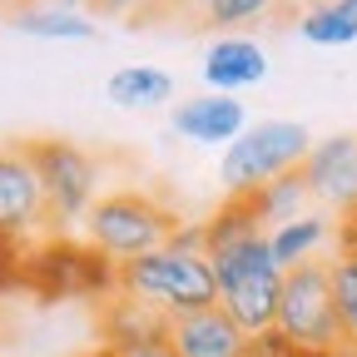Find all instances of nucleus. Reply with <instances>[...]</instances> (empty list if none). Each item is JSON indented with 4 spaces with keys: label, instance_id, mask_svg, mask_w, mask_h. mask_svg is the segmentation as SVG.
I'll return each instance as SVG.
<instances>
[{
    "label": "nucleus",
    "instance_id": "f257e3e1",
    "mask_svg": "<svg viewBox=\"0 0 357 357\" xmlns=\"http://www.w3.org/2000/svg\"><path fill=\"white\" fill-rule=\"evenodd\" d=\"M213 283H218V307L253 337L268 333L278 318V293H283V268L268 248V234H253L243 243L213 248Z\"/></svg>",
    "mask_w": 357,
    "mask_h": 357
},
{
    "label": "nucleus",
    "instance_id": "f03ea898",
    "mask_svg": "<svg viewBox=\"0 0 357 357\" xmlns=\"http://www.w3.org/2000/svg\"><path fill=\"white\" fill-rule=\"evenodd\" d=\"M178 223L184 218L144 189H109L84 213V243L119 268V263H134V258L164 248Z\"/></svg>",
    "mask_w": 357,
    "mask_h": 357
},
{
    "label": "nucleus",
    "instance_id": "7ed1b4c3",
    "mask_svg": "<svg viewBox=\"0 0 357 357\" xmlns=\"http://www.w3.org/2000/svg\"><path fill=\"white\" fill-rule=\"evenodd\" d=\"M119 293L149 303L164 318H184V312L218 307V283L208 253H184V248H154L134 263H119Z\"/></svg>",
    "mask_w": 357,
    "mask_h": 357
},
{
    "label": "nucleus",
    "instance_id": "20e7f679",
    "mask_svg": "<svg viewBox=\"0 0 357 357\" xmlns=\"http://www.w3.org/2000/svg\"><path fill=\"white\" fill-rule=\"evenodd\" d=\"M20 149L40 178L50 234H70L75 223H84V213L100 199V159L70 139H25Z\"/></svg>",
    "mask_w": 357,
    "mask_h": 357
},
{
    "label": "nucleus",
    "instance_id": "39448f33",
    "mask_svg": "<svg viewBox=\"0 0 357 357\" xmlns=\"http://www.w3.org/2000/svg\"><path fill=\"white\" fill-rule=\"evenodd\" d=\"M25 288L35 298H95L105 303L109 293H119V268L95 253L84 238L70 234H45L30 243L25 253Z\"/></svg>",
    "mask_w": 357,
    "mask_h": 357
},
{
    "label": "nucleus",
    "instance_id": "423d86ee",
    "mask_svg": "<svg viewBox=\"0 0 357 357\" xmlns=\"http://www.w3.org/2000/svg\"><path fill=\"white\" fill-rule=\"evenodd\" d=\"M307 149H312L307 124H298V119H258L223 149L218 178H223V189L234 199H243V194H253L263 184H273V178L303 169Z\"/></svg>",
    "mask_w": 357,
    "mask_h": 357
},
{
    "label": "nucleus",
    "instance_id": "0eeeda50",
    "mask_svg": "<svg viewBox=\"0 0 357 357\" xmlns=\"http://www.w3.org/2000/svg\"><path fill=\"white\" fill-rule=\"evenodd\" d=\"M273 328L312 352V357H342V323H337V303H333V278H328V258L323 263H303L283 273L278 293V318Z\"/></svg>",
    "mask_w": 357,
    "mask_h": 357
},
{
    "label": "nucleus",
    "instance_id": "6e6552de",
    "mask_svg": "<svg viewBox=\"0 0 357 357\" xmlns=\"http://www.w3.org/2000/svg\"><path fill=\"white\" fill-rule=\"evenodd\" d=\"M40 234H50L40 178L20 144H0V238L35 243Z\"/></svg>",
    "mask_w": 357,
    "mask_h": 357
},
{
    "label": "nucleus",
    "instance_id": "1a4fd4ad",
    "mask_svg": "<svg viewBox=\"0 0 357 357\" xmlns=\"http://www.w3.org/2000/svg\"><path fill=\"white\" fill-rule=\"evenodd\" d=\"M303 178L312 189V204L328 208L333 218H342L357 204V134L312 139V149L303 159Z\"/></svg>",
    "mask_w": 357,
    "mask_h": 357
},
{
    "label": "nucleus",
    "instance_id": "9d476101",
    "mask_svg": "<svg viewBox=\"0 0 357 357\" xmlns=\"http://www.w3.org/2000/svg\"><path fill=\"white\" fill-rule=\"evenodd\" d=\"M169 124H174L178 139H189V144H223L229 149L248 129V109H243L238 95H213V89H204L194 100H178L169 109Z\"/></svg>",
    "mask_w": 357,
    "mask_h": 357
},
{
    "label": "nucleus",
    "instance_id": "9b49d317",
    "mask_svg": "<svg viewBox=\"0 0 357 357\" xmlns=\"http://www.w3.org/2000/svg\"><path fill=\"white\" fill-rule=\"evenodd\" d=\"M164 337H169V347L178 357H248V333L223 307H204V312L169 318Z\"/></svg>",
    "mask_w": 357,
    "mask_h": 357
},
{
    "label": "nucleus",
    "instance_id": "f8f14e48",
    "mask_svg": "<svg viewBox=\"0 0 357 357\" xmlns=\"http://www.w3.org/2000/svg\"><path fill=\"white\" fill-rule=\"evenodd\" d=\"M268 75V50L253 35H218L204 50V84L213 95H238Z\"/></svg>",
    "mask_w": 357,
    "mask_h": 357
},
{
    "label": "nucleus",
    "instance_id": "ddd939ff",
    "mask_svg": "<svg viewBox=\"0 0 357 357\" xmlns=\"http://www.w3.org/2000/svg\"><path fill=\"white\" fill-rule=\"evenodd\" d=\"M169 333V318L154 312L149 303L129 298V293H109L100 303V347H109L114 357L129 352V347H144V342H159Z\"/></svg>",
    "mask_w": 357,
    "mask_h": 357
},
{
    "label": "nucleus",
    "instance_id": "4468645a",
    "mask_svg": "<svg viewBox=\"0 0 357 357\" xmlns=\"http://www.w3.org/2000/svg\"><path fill=\"white\" fill-rule=\"evenodd\" d=\"M268 248H273L283 273L303 268V263H323L337 253V218L328 208H312V213L283 223V229H268Z\"/></svg>",
    "mask_w": 357,
    "mask_h": 357
},
{
    "label": "nucleus",
    "instance_id": "2eb2a0df",
    "mask_svg": "<svg viewBox=\"0 0 357 357\" xmlns=\"http://www.w3.org/2000/svg\"><path fill=\"white\" fill-rule=\"evenodd\" d=\"M10 25L35 40H95V15L89 10H60L50 0H20L10 10Z\"/></svg>",
    "mask_w": 357,
    "mask_h": 357
},
{
    "label": "nucleus",
    "instance_id": "dca6fc26",
    "mask_svg": "<svg viewBox=\"0 0 357 357\" xmlns=\"http://www.w3.org/2000/svg\"><path fill=\"white\" fill-rule=\"evenodd\" d=\"M105 95L119 109H159L174 100V75L159 65H119L105 84Z\"/></svg>",
    "mask_w": 357,
    "mask_h": 357
},
{
    "label": "nucleus",
    "instance_id": "f3484780",
    "mask_svg": "<svg viewBox=\"0 0 357 357\" xmlns=\"http://www.w3.org/2000/svg\"><path fill=\"white\" fill-rule=\"evenodd\" d=\"M243 199L253 204V213H258L263 229H283V223H293V218H303V213L318 208V204H312L307 178H303V169L273 178V184H263V189H253V194H243Z\"/></svg>",
    "mask_w": 357,
    "mask_h": 357
},
{
    "label": "nucleus",
    "instance_id": "a211bd4d",
    "mask_svg": "<svg viewBox=\"0 0 357 357\" xmlns=\"http://www.w3.org/2000/svg\"><path fill=\"white\" fill-rule=\"evenodd\" d=\"M298 35L307 45H323V50H337V45L357 40V15L342 6V0H307L298 10Z\"/></svg>",
    "mask_w": 357,
    "mask_h": 357
},
{
    "label": "nucleus",
    "instance_id": "6ab92c4d",
    "mask_svg": "<svg viewBox=\"0 0 357 357\" xmlns=\"http://www.w3.org/2000/svg\"><path fill=\"white\" fill-rule=\"evenodd\" d=\"M253 234H268L263 223H258V213H253V204L229 194V199H223V204L204 218V253L229 248V243H243V238H253Z\"/></svg>",
    "mask_w": 357,
    "mask_h": 357
},
{
    "label": "nucleus",
    "instance_id": "aec40b11",
    "mask_svg": "<svg viewBox=\"0 0 357 357\" xmlns=\"http://www.w3.org/2000/svg\"><path fill=\"white\" fill-rule=\"evenodd\" d=\"M328 278H333V303H337V323H342V357H357V263L347 253H333Z\"/></svg>",
    "mask_w": 357,
    "mask_h": 357
},
{
    "label": "nucleus",
    "instance_id": "412c9836",
    "mask_svg": "<svg viewBox=\"0 0 357 357\" xmlns=\"http://www.w3.org/2000/svg\"><path fill=\"white\" fill-rule=\"evenodd\" d=\"M273 10H278V0H223V6L208 10V25H218L223 35H238V25H258Z\"/></svg>",
    "mask_w": 357,
    "mask_h": 357
},
{
    "label": "nucleus",
    "instance_id": "4be33fe9",
    "mask_svg": "<svg viewBox=\"0 0 357 357\" xmlns=\"http://www.w3.org/2000/svg\"><path fill=\"white\" fill-rule=\"evenodd\" d=\"M25 253H30V243L0 238V293H10V288H25Z\"/></svg>",
    "mask_w": 357,
    "mask_h": 357
},
{
    "label": "nucleus",
    "instance_id": "5701e85b",
    "mask_svg": "<svg viewBox=\"0 0 357 357\" xmlns=\"http://www.w3.org/2000/svg\"><path fill=\"white\" fill-rule=\"evenodd\" d=\"M169 248H184V253H204V223H178L169 234Z\"/></svg>",
    "mask_w": 357,
    "mask_h": 357
},
{
    "label": "nucleus",
    "instance_id": "b1692460",
    "mask_svg": "<svg viewBox=\"0 0 357 357\" xmlns=\"http://www.w3.org/2000/svg\"><path fill=\"white\" fill-rule=\"evenodd\" d=\"M89 15H109V20H129L134 10H139V0H84Z\"/></svg>",
    "mask_w": 357,
    "mask_h": 357
},
{
    "label": "nucleus",
    "instance_id": "393cba45",
    "mask_svg": "<svg viewBox=\"0 0 357 357\" xmlns=\"http://www.w3.org/2000/svg\"><path fill=\"white\" fill-rule=\"evenodd\" d=\"M178 6H194V0H139V10H134L129 20H149V15H169Z\"/></svg>",
    "mask_w": 357,
    "mask_h": 357
},
{
    "label": "nucleus",
    "instance_id": "a878e982",
    "mask_svg": "<svg viewBox=\"0 0 357 357\" xmlns=\"http://www.w3.org/2000/svg\"><path fill=\"white\" fill-rule=\"evenodd\" d=\"M119 357H178V352L169 347V337H159V342H144V347H129V352H119Z\"/></svg>",
    "mask_w": 357,
    "mask_h": 357
},
{
    "label": "nucleus",
    "instance_id": "bb28decb",
    "mask_svg": "<svg viewBox=\"0 0 357 357\" xmlns=\"http://www.w3.org/2000/svg\"><path fill=\"white\" fill-rule=\"evenodd\" d=\"M352 238H357V204L337 218V243H352Z\"/></svg>",
    "mask_w": 357,
    "mask_h": 357
},
{
    "label": "nucleus",
    "instance_id": "cd10ccee",
    "mask_svg": "<svg viewBox=\"0 0 357 357\" xmlns=\"http://www.w3.org/2000/svg\"><path fill=\"white\" fill-rule=\"evenodd\" d=\"M337 253H347V258L357 263V238H352V243H337Z\"/></svg>",
    "mask_w": 357,
    "mask_h": 357
},
{
    "label": "nucleus",
    "instance_id": "c85d7f7f",
    "mask_svg": "<svg viewBox=\"0 0 357 357\" xmlns=\"http://www.w3.org/2000/svg\"><path fill=\"white\" fill-rule=\"evenodd\" d=\"M50 6H60V10H79L84 0H50Z\"/></svg>",
    "mask_w": 357,
    "mask_h": 357
},
{
    "label": "nucleus",
    "instance_id": "c756f323",
    "mask_svg": "<svg viewBox=\"0 0 357 357\" xmlns=\"http://www.w3.org/2000/svg\"><path fill=\"white\" fill-rule=\"evenodd\" d=\"M79 357H114L109 347H89V352H79Z\"/></svg>",
    "mask_w": 357,
    "mask_h": 357
},
{
    "label": "nucleus",
    "instance_id": "7c9ffc66",
    "mask_svg": "<svg viewBox=\"0 0 357 357\" xmlns=\"http://www.w3.org/2000/svg\"><path fill=\"white\" fill-rule=\"evenodd\" d=\"M194 6H199V10H204V15H208V10H213V6H223V0H194Z\"/></svg>",
    "mask_w": 357,
    "mask_h": 357
},
{
    "label": "nucleus",
    "instance_id": "2f4dec72",
    "mask_svg": "<svg viewBox=\"0 0 357 357\" xmlns=\"http://www.w3.org/2000/svg\"><path fill=\"white\" fill-rule=\"evenodd\" d=\"M15 6H20V0H0V10H15Z\"/></svg>",
    "mask_w": 357,
    "mask_h": 357
},
{
    "label": "nucleus",
    "instance_id": "473e14b6",
    "mask_svg": "<svg viewBox=\"0 0 357 357\" xmlns=\"http://www.w3.org/2000/svg\"><path fill=\"white\" fill-rule=\"evenodd\" d=\"M342 6H347V10H352V15H357V0H342Z\"/></svg>",
    "mask_w": 357,
    "mask_h": 357
}]
</instances>
